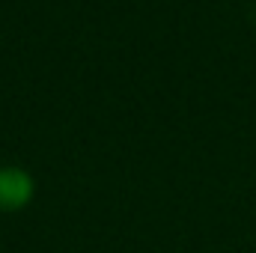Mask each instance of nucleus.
<instances>
[{"mask_svg": "<svg viewBox=\"0 0 256 253\" xmlns=\"http://www.w3.org/2000/svg\"><path fill=\"white\" fill-rule=\"evenodd\" d=\"M33 196V179L18 170V167H3L0 170V208L3 212H15L21 206H27Z\"/></svg>", "mask_w": 256, "mask_h": 253, "instance_id": "1", "label": "nucleus"}]
</instances>
